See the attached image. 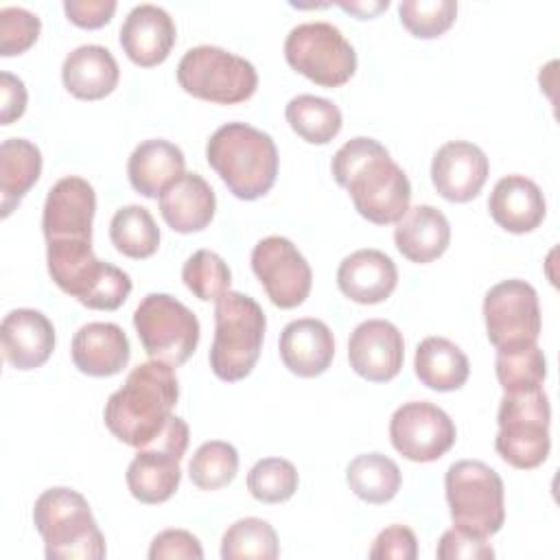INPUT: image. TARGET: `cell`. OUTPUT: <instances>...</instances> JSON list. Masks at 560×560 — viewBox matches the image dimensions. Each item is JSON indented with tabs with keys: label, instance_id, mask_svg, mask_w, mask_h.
I'll use <instances>...</instances> for the list:
<instances>
[{
	"label": "cell",
	"instance_id": "39",
	"mask_svg": "<svg viewBox=\"0 0 560 560\" xmlns=\"http://www.w3.org/2000/svg\"><path fill=\"white\" fill-rule=\"evenodd\" d=\"M402 26L420 39H433L446 33L457 15L455 0H402L398 4Z\"/></svg>",
	"mask_w": 560,
	"mask_h": 560
},
{
	"label": "cell",
	"instance_id": "18",
	"mask_svg": "<svg viewBox=\"0 0 560 560\" xmlns=\"http://www.w3.org/2000/svg\"><path fill=\"white\" fill-rule=\"evenodd\" d=\"M490 173L486 153L466 140L442 144L431 162V182L440 197L453 203L475 199Z\"/></svg>",
	"mask_w": 560,
	"mask_h": 560
},
{
	"label": "cell",
	"instance_id": "37",
	"mask_svg": "<svg viewBox=\"0 0 560 560\" xmlns=\"http://www.w3.org/2000/svg\"><path fill=\"white\" fill-rule=\"evenodd\" d=\"M182 280L188 287V291L203 300H219L225 291H230L232 273L225 260L210 252V249H197L182 267Z\"/></svg>",
	"mask_w": 560,
	"mask_h": 560
},
{
	"label": "cell",
	"instance_id": "13",
	"mask_svg": "<svg viewBox=\"0 0 560 560\" xmlns=\"http://www.w3.org/2000/svg\"><path fill=\"white\" fill-rule=\"evenodd\" d=\"M483 319L494 348L536 343L540 335V306L536 289L518 278L503 280L483 298Z\"/></svg>",
	"mask_w": 560,
	"mask_h": 560
},
{
	"label": "cell",
	"instance_id": "34",
	"mask_svg": "<svg viewBox=\"0 0 560 560\" xmlns=\"http://www.w3.org/2000/svg\"><path fill=\"white\" fill-rule=\"evenodd\" d=\"M494 370L503 394L527 392L542 387L547 376V361L536 343H518L497 348Z\"/></svg>",
	"mask_w": 560,
	"mask_h": 560
},
{
	"label": "cell",
	"instance_id": "2",
	"mask_svg": "<svg viewBox=\"0 0 560 560\" xmlns=\"http://www.w3.org/2000/svg\"><path fill=\"white\" fill-rule=\"evenodd\" d=\"M179 381L173 365L147 361L136 365L120 389H116L103 411L105 427L122 444L142 448L151 444L175 416Z\"/></svg>",
	"mask_w": 560,
	"mask_h": 560
},
{
	"label": "cell",
	"instance_id": "17",
	"mask_svg": "<svg viewBox=\"0 0 560 560\" xmlns=\"http://www.w3.org/2000/svg\"><path fill=\"white\" fill-rule=\"evenodd\" d=\"M405 359V341L400 330L387 319L361 322L348 341L350 368L372 383L392 381Z\"/></svg>",
	"mask_w": 560,
	"mask_h": 560
},
{
	"label": "cell",
	"instance_id": "14",
	"mask_svg": "<svg viewBox=\"0 0 560 560\" xmlns=\"http://www.w3.org/2000/svg\"><path fill=\"white\" fill-rule=\"evenodd\" d=\"M252 269L278 308H295L311 293V265L284 236H265L258 241L252 249Z\"/></svg>",
	"mask_w": 560,
	"mask_h": 560
},
{
	"label": "cell",
	"instance_id": "6",
	"mask_svg": "<svg viewBox=\"0 0 560 560\" xmlns=\"http://www.w3.org/2000/svg\"><path fill=\"white\" fill-rule=\"evenodd\" d=\"M265 328V313L254 298L225 291L214 304V339L208 357L214 376L228 383L245 378L260 357Z\"/></svg>",
	"mask_w": 560,
	"mask_h": 560
},
{
	"label": "cell",
	"instance_id": "19",
	"mask_svg": "<svg viewBox=\"0 0 560 560\" xmlns=\"http://www.w3.org/2000/svg\"><path fill=\"white\" fill-rule=\"evenodd\" d=\"M175 22L158 4L133 7L120 26V46L140 68L162 63L175 44Z\"/></svg>",
	"mask_w": 560,
	"mask_h": 560
},
{
	"label": "cell",
	"instance_id": "31",
	"mask_svg": "<svg viewBox=\"0 0 560 560\" xmlns=\"http://www.w3.org/2000/svg\"><path fill=\"white\" fill-rule=\"evenodd\" d=\"M346 481L361 501L381 505L396 497L402 477L392 457L383 453H363L348 464Z\"/></svg>",
	"mask_w": 560,
	"mask_h": 560
},
{
	"label": "cell",
	"instance_id": "41",
	"mask_svg": "<svg viewBox=\"0 0 560 560\" xmlns=\"http://www.w3.org/2000/svg\"><path fill=\"white\" fill-rule=\"evenodd\" d=\"M435 553L440 560H459V558L492 560L494 558V549L490 547V542H486L483 536H477L459 527H451L442 534Z\"/></svg>",
	"mask_w": 560,
	"mask_h": 560
},
{
	"label": "cell",
	"instance_id": "1",
	"mask_svg": "<svg viewBox=\"0 0 560 560\" xmlns=\"http://www.w3.org/2000/svg\"><path fill=\"white\" fill-rule=\"evenodd\" d=\"M335 182L352 197L354 210L376 225L402 219L411 201V184L389 151L374 138L357 136L332 155Z\"/></svg>",
	"mask_w": 560,
	"mask_h": 560
},
{
	"label": "cell",
	"instance_id": "45",
	"mask_svg": "<svg viewBox=\"0 0 560 560\" xmlns=\"http://www.w3.org/2000/svg\"><path fill=\"white\" fill-rule=\"evenodd\" d=\"M26 109L24 81L11 72H0V122L11 125Z\"/></svg>",
	"mask_w": 560,
	"mask_h": 560
},
{
	"label": "cell",
	"instance_id": "46",
	"mask_svg": "<svg viewBox=\"0 0 560 560\" xmlns=\"http://www.w3.org/2000/svg\"><path fill=\"white\" fill-rule=\"evenodd\" d=\"M387 0L385 2H339V7L341 9H346V11H350V13H354V15H359L361 20H368V18H374L378 11H383V9H387Z\"/></svg>",
	"mask_w": 560,
	"mask_h": 560
},
{
	"label": "cell",
	"instance_id": "33",
	"mask_svg": "<svg viewBox=\"0 0 560 560\" xmlns=\"http://www.w3.org/2000/svg\"><path fill=\"white\" fill-rule=\"evenodd\" d=\"M109 238L122 256L149 258L158 252L160 230L144 206L131 203L114 212L109 223Z\"/></svg>",
	"mask_w": 560,
	"mask_h": 560
},
{
	"label": "cell",
	"instance_id": "38",
	"mask_svg": "<svg viewBox=\"0 0 560 560\" xmlns=\"http://www.w3.org/2000/svg\"><path fill=\"white\" fill-rule=\"evenodd\" d=\"M298 470L289 459L265 457L247 472V490L262 503H282L298 490Z\"/></svg>",
	"mask_w": 560,
	"mask_h": 560
},
{
	"label": "cell",
	"instance_id": "24",
	"mask_svg": "<svg viewBox=\"0 0 560 560\" xmlns=\"http://www.w3.org/2000/svg\"><path fill=\"white\" fill-rule=\"evenodd\" d=\"M72 361L88 376H114L129 361V339L118 324L90 322L72 337Z\"/></svg>",
	"mask_w": 560,
	"mask_h": 560
},
{
	"label": "cell",
	"instance_id": "10",
	"mask_svg": "<svg viewBox=\"0 0 560 560\" xmlns=\"http://www.w3.org/2000/svg\"><path fill=\"white\" fill-rule=\"evenodd\" d=\"M133 328L153 361L186 363L199 343L197 315L168 293H149L133 311Z\"/></svg>",
	"mask_w": 560,
	"mask_h": 560
},
{
	"label": "cell",
	"instance_id": "5",
	"mask_svg": "<svg viewBox=\"0 0 560 560\" xmlns=\"http://www.w3.org/2000/svg\"><path fill=\"white\" fill-rule=\"evenodd\" d=\"M33 523L44 538L48 560H101L107 553L90 503L72 488L44 490L35 501Z\"/></svg>",
	"mask_w": 560,
	"mask_h": 560
},
{
	"label": "cell",
	"instance_id": "16",
	"mask_svg": "<svg viewBox=\"0 0 560 560\" xmlns=\"http://www.w3.org/2000/svg\"><path fill=\"white\" fill-rule=\"evenodd\" d=\"M96 195L88 179L70 175L59 179L46 197L42 230L50 241H92Z\"/></svg>",
	"mask_w": 560,
	"mask_h": 560
},
{
	"label": "cell",
	"instance_id": "15",
	"mask_svg": "<svg viewBox=\"0 0 560 560\" xmlns=\"http://www.w3.org/2000/svg\"><path fill=\"white\" fill-rule=\"evenodd\" d=\"M457 431L444 409L427 400L400 405L389 420L392 446L409 462H435L453 444Z\"/></svg>",
	"mask_w": 560,
	"mask_h": 560
},
{
	"label": "cell",
	"instance_id": "43",
	"mask_svg": "<svg viewBox=\"0 0 560 560\" xmlns=\"http://www.w3.org/2000/svg\"><path fill=\"white\" fill-rule=\"evenodd\" d=\"M149 558L151 560H177V558H186V560H201L203 558V549L197 536H192L186 529H164L160 532L149 547Z\"/></svg>",
	"mask_w": 560,
	"mask_h": 560
},
{
	"label": "cell",
	"instance_id": "26",
	"mask_svg": "<svg viewBox=\"0 0 560 560\" xmlns=\"http://www.w3.org/2000/svg\"><path fill=\"white\" fill-rule=\"evenodd\" d=\"M394 243L398 252L418 265L440 258L451 243V225L442 210L420 203L396 221Z\"/></svg>",
	"mask_w": 560,
	"mask_h": 560
},
{
	"label": "cell",
	"instance_id": "9",
	"mask_svg": "<svg viewBox=\"0 0 560 560\" xmlns=\"http://www.w3.org/2000/svg\"><path fill=\"white\" fill-rule=\"evenodd\" d=\"M177 83L195 98L234 105L256 92L258 74L245 57L219 46H195L177 63Z\"/></svg>",
	"mask_w": 560,
	"mask_h": 560
},
{
	"label": "cell",
	"instance_id": "4",
	"mask_svg": "<svg viewBox=\"0 0 560 560\" xmlns=\"http://www.w3.org/2000/svg\"><path fill=\"white\" fill-rule=\"evenodd\" d=\"M46 262L52 282L88 308L116 311L131 293L129 273L98 260L92 241H50Z\"/></svg>",
	"mask_w": 560,
	"mask_h": 560
},
{
	"label": "cell",
	"instance_id": "40",
	"mask_svg": "<svg viewBox=\"0 0 560 560\" xmlns=\"http://www.w3.org/2000/svg\"><path fill=\"white\" fill-rule=\"evenodd\" d=\"M39 18L22 7L0 9V55L13 57L28 50L39 37Z\"/></svg>",
	"mask_w": 560,
	"mask_h": 560
},
{
	"label": "cell",
	"instance_id": "20",
	"mask_svg": "<svg viewBox=\"0 0 560 560\" xmlns=\"http://www.w3.org/2000/svg\"><path fill=\"white\" fill-rule=\"evenodd\" d=\"M2 354L15 370L44 365L55 350L52 322L35 308H15L4 315L0 326Z\"/></svg>",
	"mask_w": 560,
	"mask_h": 560
},
{
	"label": "cell",
	"instance_id": "35",
	"mask_svg": "<svg viewBox=\"0 0 560 560\" xmlns=\"http://www.w3.org/2000/svg\"><path fill=\"white\" fill-rule=\"evenodd\" d=\"M278 553L276 529L256 516L234 521L221 538L223 560H276Z\"/></svg>",
	"mask_w": 560,
	"mask_h": 560
},
{
	"label": "cell",
	"instance_id": "29",
	"mask_svg": "<svg viewBox=\"0 0 560 560\" xmlns=\"http://www.w3.org/2000/svg\"><path fill=\"white\" fill-rule=\"evenodd\" d=\"M42 175V151L24 138L0 144V208L7 219Z\"/></svg>",
	"mask_w": 560,
	"mask_h": 560
},
{
	"label": "cell",
	"instance_id": "21",
	"mask_svg": "<svg viewBox=\"0 0 560 560\" xmlns=\"http://www.w3.org/2000/svg\"><path fill=\"white\" fill-rule=\"evenodd\" d=\"M398 282L394 260L381 249H357L339 262L337 287L357 304H378L392 295Z\"/></svg>",
	"mask_w": 560,
	"mask_h": 560
},
{
	"label": "cell",
	"instance_id": "8",
	"mask_svg": "<svg viewBox=\"0 0 560 560\" xmlns=\"http://www.w3.org/2000/svg\"><path fill=\"white\" fill-rule=\"evenodd\" d=\"M446 503L453 525L477 536H494L505 521L503 481L494 468L479 459L448 466L444 477Z\"/></svg>",
	"mask_w": 560,
	"mask_h": 560
},
{
	"label": "cell",
	"instance_id": "30",
	"mask_svg": "<svg viewBox=\"0 0 560 560\" xmlns=\"http://www.w3.org/2000/svg\"><path fill=\"white\" fill-rule=\"evenodd\" d=\"M416 376L435 392L459 389L470 372L468 357L446 337H427L416 348Z\"/></svg>",
	"mask_w": 560,
	"mask_h": 560
},
{
	"label": "cell",
	"instance_id": "3",
	"mask_svg": "<svg viewBox=\"0 0 560 560\" xmlns=\"http://www.w3.org/2000/svg\"><path fill=\"white\" fill-rule=\"evenodd\" d=\"M206 160L238 199L267 195L278 175V149L269 133L247 125H221L206 144Z\"/></svg>",
	"mask_w": 560,
	"mask_h": 560
},
{
	"label": "cell",
	"instance_id": "23",
	"mask_svg": "<svg viewBox=\"0 0 560 560\" xmlns=\"http://www.w3.org/2000/svg\"><path fill=\"white\" fill-rule=\"evenodd\" d=\"M490 217L499 228L512 234L536 230L547 212L542 190L525 175L501 177L488 199Z\"/></svg>",
	"mask_w": 560,
	"mask_h": 560
},
{
	"label": "cell",
	"instance_id": "12",
	"mask_svg": "<svg viewBox=\"0 0 560 560\" xmlns=\"http://www.w3.org/2000/svg\"><path fill=\"white\" fill-rule=\"evenodd\" d=\"M188 446V424L173 416L164 431L147 446L138 448L127 466V488L140 503H164L175 494L182 481L179 462Z\"/></svg>",
	"mask_w": 560,
	"mask_h": 560
},
{
	"label": "cell",
	"instance_id": "32",
	"mask_svg": "<svg viewBox=\"0 0 560 560\" xmlns=\"http://www.w3.org/2000/svg\"><path fill=\"white\" fill-rule=\"evenodd\" d=\"M291 129L311 144H328L341 131V109L322 96L298 94L284 109Z\"/></svg>",
	"mask_w": 560,
	"mask_h": 560
},
{
	"label": "cell",
	"instance_id": "27",
	"mask_svg": "<svg viewBox=\"0 0 560 560\" xmlns=\"http://www.w3.org/2000/svg\"><path fill=\"white\" fill-rule=\"evenodd\" d=\"M186 158L182 149L168 140L153 138L140 142L127 162V177L142 197H160L175 179L184 175Z\"/></svg>",
	"mask_w": 560,
	"mask_h": 560
},
{
	"label": "cell",
	"instance_id": "22",
	"mask_svg": "<svg viewBox=\"0 0 560 560\" xmlns=\"http://www.w3.org/2000/svg\"><path fill=\"white\" fill-rule=\"evenodd\" d=\"M335 357L330 328L315 317L289 322L280 332V359L289 372L313 378L324 374Z\"/></svg>",
	"mask_w": 560,
	"mask_h": 560
},
{
	"label": "cell",
	"instance_id": "44",
	"mask_svg": "<svg viewBox=\"0 0 560 560\" xmlns=\"http://www.w3.org/2000/svg\"><path fill=\"white\" fill-rule=\"evenodd\" d=\"M63 11H66V18L81 28H101L112 20L116 11V2L114 0H66Z\"/></svg>",
	"mask_w": 560,
	"mask_h": 560
},
{
	"label": "cell",
	"instance_id": "36",
	"mask_svg": "<svg viewBox=\"0 0 560 560\" xmlns=\"http://www.w3.org/2000/svg\"><path fill=\"white\" fill-rule=\"evenodd\" d=\"M236 470L238 453L230 442L223 440L203 442L188 464L190 481L199 490H219L228 486L236 477Z\"/></svg>",
	"mask_w": 560,
	"mask_h": 560
},
{
	"label": "cell",
	"instance_id": "25",
	"mask_svg": "<svg viewBox=\"0 0 560 560\" xmlns=\"http://www.w3.org/2000/svg\"><path fill=\"white\" fill-rule=\"evenodd\" d=\"M217 197L199 173H184L160 195V214L173 232L190 234L210 225Z\"/></svg>",
	"mask_w": 560,
	"mask_h": 560
},
{
	"label": "cell",
	"instance_id": "42",
	"mask_svg": "<svg viewBox=\"0 0 560 560\" xmlns=\"http://www.w3.org/2000/svg\"><path fill=\"white\" fill-rule=\"evenodd\" d=\"M368 556L372 560H416V534L405 525H389L374 538Z\"/></svg>",
	"mask_w": 560,
	"mask_h": 560
},
{
	"label": "cell",
	"instance_id": "28",
	"mask_svg": "<svg viewBox=\"0 0 560 560\" xmlns=\"http://www.w3.org/2000/svg\"><path fill=\"white\" fill-rule=\"evenodd\" d=\"M118 63L114 55L98 44H85L68 52L61 66V81L66 90L83 101H98L118 85Z\"/></svg>",
	"mask_w": 560,
	"mask_h": 560
},
{
	"label": "cell",
	"instance_id": "11",
	"mask_svg": "<svg viewBox=\"0 0 560 560\" xmlns=\"http://www.w3.org/2000/svg\"><path fill=\"white\" fill-rule=\"evenodd\" d=\"M287 63L322 88H339L357 70V52L343 33L328 22H304L284 39Z\"/></svg>",
	"mask_w": 560,
	"mask_h": 560
},
{
	"label": "cell",
	"instance_id": "7",
	"mask_svg": "<svg viewBox=\"0 0 560 560\" xmlns=\"http://www.w3.org/2000/svg\"><path fill=\"white\" fill-rule=\"evenodd\" d=\"M551 407L542 387L503 394L497 416L494 448L503 462L518 470L540 466L551 448Z\"/></svg>",
	"mask_w": 560,
	"mask_h": 560
}]
</instances>
